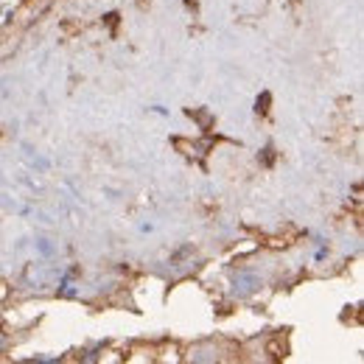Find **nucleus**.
<instances>
[{"mask_svg":"<svg viewBox=\"0 0 364 364\" xmlns=\"http://www.w3.org/2000/svg\"><path fill=\"white\" fill-rule=\"evenodd\" d=\"M261 286H263V280L255 272H239L233 277V295L236 297H250V295H255Z\"/></svg>","mask_w":364,"mask_h":364,"instance_id":"1","label":"nucleus"},{"mask_svg":"<svg viewBox=\"0 0 364 364\" xmlns=\"http://www.w3.org/2000/svg\"><path fill=\"white\" fill-rule=\"evenodd\" d=\"M269 101H272V96H269V93H261V96L255 98V112H258V115H266V112H269Z\"/></svg>","mask_w":364,"mask_h":364,"instance_id":"2","label":"nucleus"},{"mask_svg":"<svg viewBox=\"0 0 364 364\" xmlns=\"http://www.w3.org/2000/svg\"><path fill=\"white\" fill-rule=\"evenodd\" d=\"M37 250H40L42 255H53V247L48 244V239H37Z\"/></svg>","mask_w":364,"mask_h":364,"instance_id":"3","label":"nucleus"},{"mask_svg":"<svg viewBox=\"0 0 364 364\" xmlns=\"http://www.w3.org/2000/svg\"><path fill=\"white\" fill-rule=\"evenodd\" d=\"M272 160H275V149H272V146H266V149H263V166H272Z\"/></svg>","mask_w":364,"mask_h":364,"instance_id":"4","label":"nucleus"},{"mask_svg":"<svg viewBox=\"0 0 364 364\" xmlns=\"http://www.w3.org/2000/svg\"><path fill=\"white\" fill-rule=\"evenodd\" d=\"M328 255H331V250H328V247H320V250H317V255H314V258H317V261H325V258H328Z\"/></svg>","mask_w":364,"mask_h":364,"instance_id":"5","label":"nucleus"},{"mask_svg":"<svg viewBox=\"0 0 364 364\" xmlns=\"http://www.w3.org/2000/svg\"><path fill=\"white\" fill-rule=\"evenodd\" d=\"M149 110H152V112H157V115H168V110H166V107H149Z\"/></svg>","mask_w":364,"mask_h":364,"instance_id":"6","label":"nucleus"}]
</instances>
